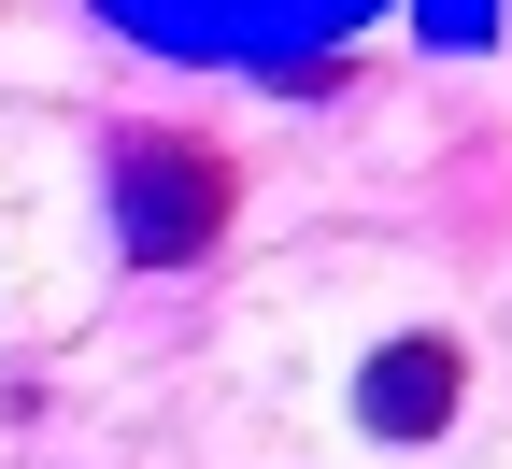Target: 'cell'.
Returning <instances> with one entry per match:
<instances>
[{"mask_svg": "<svg viewBox=\"0 0 512 469\" xmlns=\"http://www.w3.org/2000/svg\"><path fill=\"white\" fill-rule=\"evenodd\" d=\"M456 413H470V342H456V327L370 342V370H356V427H370V441H441Z\"/></svg>", "mask_w": 512, "mask_h": 469, "instance_id": "cell-2", "label": "cell"}, {"mask_svg": "<svg viewBox=\"0 0 512 469\" xmlns=\"http://www.w3.org/2000/svg\"><path fill=\"white\" fill-rule=\"evenodd\" d=\"M100 185H114V242L143 271H200L242 214V157L214 128H114L100 143Z\"/></svg>", "mask_w": 512, "mask_h": 469, "instance_id": "cell-1", "label": "cell"}]
</instances>
